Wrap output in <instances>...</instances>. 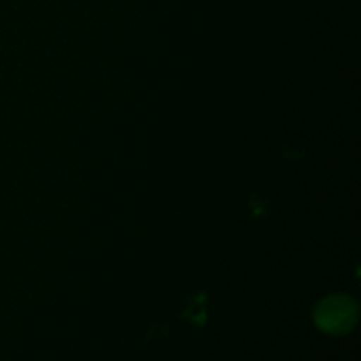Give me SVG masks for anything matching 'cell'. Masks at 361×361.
Masks as SVG:
<instances>
[{
  "instance_id": "obj_1",
  "label": "cell",
  "mask_w": 361,
  "mask_h": 361,
  "mask_svg": "<svg viewBox=\"0 0 361 361\" xmlns=\"http://www.w3.org/2000/svg\"><path fill=\"white\" fill-rule=\"evenodd\" d=\"M314 321L328 335H345L358 323V303L344 295L324 298L314 310Z\"/></svg>"
}]
</instances>
